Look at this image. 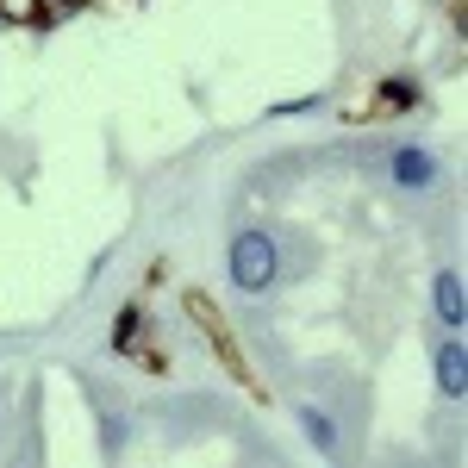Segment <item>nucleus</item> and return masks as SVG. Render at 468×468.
Instances as JSON below:
<instances>
[{
	"mask_svg": "<svg viewBox=\"0 0 468 468\" xmlns=\"http://www.w3.org/2000/svg\"><path fill=\"white\" fill-rule=\"evenodd\" d=\"M431 368H437V388H443L450 399L468 394V350H463V337H456V331L431 350Z\"/></svg>",
	"mask_w": 468,
	"mask_h": 468,
	"instance_id": "6",
	"label": "nucleus"
},
{
	"mask_svg": "<svg viewBox=\"0 0 468 468\" xmlns=\"http://www.w3.org/2000/svg\"><path fill=\"white\" fill-rule=\"evenodd\" d=\"M388 176H394V187H406V194H425V187H437V156L425 144H399L394 156H388Z\"/></svg>",
	"mask_w": 468,
	"mask_h": 468,
	"instance_id": "3",
	"label": "nucleus"
},
{
	"mask_svg": "<svg viewBox=\"0 0 468 468\" xmlns=\"http://www.w3.org/2000/svg\"><path fill=\"white\" fill-rule=\"evenodd\" d=\"M293 419H300V431H306V443H313L319 456H337V419H331L324 406H300Z\"/></svg>",
	"mask_w": 468,
	"mask_h": 468,
	"instance_id": "8",
	"label": "nucleus"
},
{
	"mask_svg": "<svg viewBox=\"0 0 468 468\" xmlns=\"http://www.w3.org/2000/svg\"><path fill=\"white\" fill-rule=\"evenodd\" d=\"M225 269H231V288L244 293H269L275 275H282V244L269 231H238L231 250H225Z\"/></svg>",
	"mask_w": 468,
	"mask_h": 468,
	"instance_id": "2",
	"label": "nucleus"
},
{
	"mask_svg": "<svg viewBox=\"0 0 468 468\" xmlns=\"http://www.w3.org/2000/svg\"><path fill=\"white\" fill-rule=\"evenodd\" d=\"M431 313L443 331H463L468 324V300H463V275L456 269H437L431 275Z\"/></svg>",
	"mask_w": 468,
	"mask_h": 468,
	"instance_id": "5",
	"label": "nucleus"
},
{
	"mask_svg": "<svg viewBox=\"0 0 468 468\" xmlns=\"http://www.w3.org/2000/svg\"><path fill=\"white\" fill-rule=\"evenodd\" d=\"M419 101H425V88H419L412 75H388V81H375L368 107H356V119H368V112H381V119H388V112H412Z\"/></svg>",
	"mask_w": 468,
	"mask_h": 468,
	"instance_id": "4",
	"label": "nucleus"
},
{
	"mask_svg": "<svg viewBox=\"0 0 468 468\" xmlns=\"http://www.w3.org/2000/svg\"><path fill=\"white\" fill-rule=\"evenodd\" d=\"M181 306H187V319H194V331H200V337L213 344V356L225 362V368H231V381H238V388H244L250 399H269V388L256 381V368H250V356H244V344L231 337V324H225V313H218L213 300H207L200 288H187V293H181Z\"/></svg>",
	"mask_w": 468,
	"mask_h": 468,
	"instance_id": "1",
	"label": "nucleus"
},
{
	"mask_svg": "<svg viewBox=\"0 0 468 468\" xmlns=\"http://www.w3.org/2000/svg\"><path fill=\"white\" fill-rule=\"evenodd\" d=\"M0 26H6V0H0Z\"/></svg>",
	"mask_w": 468,
	"mask_h": 468,
	"instance_id": "9",
	"label": "nucleus"
},
{
	"mask_svg": "<svg viewBox=\"0 0 468 468\" xmlns=\"http://www.w3.org/2000/svg\"><path fill=\"white\" fill-rule=\"evenodd\" d=\"M144 337H150V313L138 306V300H125V306H119V319H112V337H107L112 356H132Z\"/></svg>",
	"mask_w": 468,
	"mask_h": 468,
	"instance_id": "7",
	"label": "nucleus"
}]
</instances>
